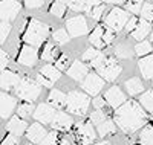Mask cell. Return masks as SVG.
<instances>
[{
	"instance_id": "cell-54",
	"label": "cell",
	"mask_w": 153,
	"mask_h": 145,
	"mask_svg": "<svg viewBox=\"0 0 153 145\" xmlns=\"http://www.w3.org/2000/svg\"><path fill=\"white\" fill-rule=\"evenodd\" d=\"M152 81H153V80H152ZM152 86H153V83H152Z\"/></svg>"
},
{
	"instance_id": "cell-14",
	"label": "cell",
	"mask_w": 153,
	"mask_h": 145,
	"mask_svg": "<svg viewBox=\"0 0 153 145\" xmlns=\"http://www.w3.org/2000/svg\"><path fill=\"white\" fill-rule=\"evenodd\" d=\"M54 116H55V109L52 107L51 104H40L38 107L35 109L34 112V118L40 122V124H51L54 119Z\"/></svg>"
},
{
	"instance_id": "cell-8",
	"label": "cell",
	"mask_w": 153,
	"mask_h": 145,
	"mask_svg": "<svg viewBox=\"0 0 153 145\" xmlns=\"http://www.w3.org/2000/svg\"><path fill=\"white\" fill-rule=\"evenodd\" d=\"M127 21H129V12L121 8H112L109 14L104 18V23L107 28H110L113 32H120L126 28Z\"/></svg>"
},
{
	"instance_id": "cell-52",
	"label": "cell",
	"mask_w": 153,
	"mask_h": 145,
	"mask_svg": "<svg viewBox=\"0 0 153 145\" xmlns=\"http://www.w3.org/2000/svg\"><path fill=\"white\" fill-rule=\"evenodd\" d=\"M57 2H61V3H65V5H68L71 0H57Z\"/></svg>"
},
{
	"instance_id": "cell-42",
	"label": "cell",
	"mask_w": 153,
	"mask_h": 145,
	"mask_svg": "<svg viewBox=\"0 0 153 145\" xmlns=\"http://www.w3.org/2000/svg\"><path fill=\"white\" fill-rule=\"evenodd\" d=\"M141 17L147 21H153V5L152 3H144L143 5V9H141Z\"/></svg>"
},
{
	"instance_id": "cell-3",
	"label": "cell",
	"mask_w": 153,
	"mask_h": 145,
	"mask_svg": "<svg viewBox=\"0 0 153 145\" xmlns=\"http://www.w3.org/2000/svg\"><path fill=\"white\" fill-rule=\"evenodd\" d=\"M91 105V98L87 93L80 90H72L68 93V102H66V109L71 115L76 116H83L87 113V109Z\"/></svg>"
},
{
	"instance_id": "cell-20",
	"label": "cell",
	"mask_w": 153,
	"mask_h": 145,
	"mask_svg": "<svg viewBox=\"0 0 153 145\" xmlns=\"http://www.w3.org/2000/svg\"><path fill=\"white\" fill-rule=\"evenodd\" d=\"M6 130L9 131L11 135H16V136H22L23 133H26V130H28V124L25 122L22 118L19 116H14V118H11V119L8 121L6 124Z\"/></svg>"
},
{
	"instance_id": "cell-49",
	"label": "cell",
	"mask_w": 153,
	"mask_h": 145,
	"mask_svg": "<svg viewBox=\"0 0 153 145\" xmlns=\"http://www.w3.org/2000/svg\"><path fill=\"white\" fill-rule=\"evenodd\" d=\"M37 83L40 84V86H45V87H52V84H51L49 81H46V80H45V78H43L40 73L37 75Z\"/></svg>"
},
{
	"instance_id": "cell-22",
	"label": "cell",
	"mask_w": 153,
	"mask_h": 145,
	"mask_svg": "<svg viewBox=\"0 0 153 145\" xmlns=\"http://www.w3.org/2000/svg\"><path fill=\"white\" fill-rule=\"evenodd\" d=\"M40 145H71V139L68 136L60 135V131H51L40 142Z\"/></svg>"
},
{
	"instance_id": "cell-5",
	"label": "cell",
	"mask_w": 153,
	"mask_h": 145,
	"mask_svg": "<svg viewBox=\"0 0 153 145\" xmlns=\"http://www.w3.org/2000/svg\"><path fill=\"white\" fill-rule=\"evenodd\" d=\"M74 138L80 145H92L97 139V131L91 121H78L74 125Z\"/></svg>"
},
{
	"instance_id": "cell-38",
	"label": "cell",
	"mask_w": 153,
	"mask_h": 145,
	"mask_svg": "<svg viewBox=\"0 0 153 145\" xmlns=\"http://www.w3.org/2000/svg\"><path fill=\"white\" fill-rule=\"evenodd\" d=\"M52 37H54V41L57 44H66L71 40V35H69V32L66 29H57L52 34Z\"/></svg>"
},
{
	"instance_id": "cell-44",
	"label": "cell",
	"mask_w": 153,
	"mask_h": 145,
	"mask_svg": "<svg viewBox=\"0 0 153 145\" xmlns=\"http://www.w3.org/2000/svg\"><path fill=\"white\" fill-rule=\"evenodd\" d=\"M0 145H20V138L9 133V135H6L2 139V144H0Z\"/></svg>"
},
{
	"instance_id": "cell-25",
	"label": "cell",
	"mask_w": 153,
	"mask_h": 145,
	"mask_svg": "<svg viewBox=\"0 0 153 145\" xmlns=\"http://www.w3.org/2000/svg\"><path fill=\"white\" fill-rule=\"evenodd\" d=\"M98 3H100L98 0H71L68 3V8H71L72 11H76V12H80V11L89 12Z\"/></svg>"
},
{
	"instance_id": "cell-2",
	"label": "cell",
	"mask_w": 153,
	"mask_h": 145,
	"mask_svg": "<svg viewBox=\"0 0 153 145\" xmlns=\"http://www.w3.org/2000/svg\"><path fill=\"white\" fill-rule=\"evenodd\" d=\"M49 32H51V29H49L48 24L42 23L40 20L32 18L31 21H28V26L23 32V41L28 46L38 47L48 40Z\"/></svg>"
},
{
	"instance_id": "cell-28",
	"label": "cell",
	"mask_w": 153,
	"mask_h": 145,
	"mask_svg": "<svg viewBox=\"0 0 153 145\" xmlns=\"http://www.w3.org/2000/svg\"><path fill=\"white\" fill-rule=\"evenodd\" d=\"M60 58V52H58V47L52 43H46L43 50H42V60L45 61H57Z\"/></svg>"
},
{
	"instance_id": "cell-24",
	"label": "cell",
	"mask_w": 153,
	"mask_h": 145,
	"mask_svg": "<svg viewBox=\"0 0 153 145\" xmlns=\"http://www.w3.org/2000/svg\"><path fill=\"white\" fill-rule=\"evenodd\" d=\"M138 67L141 70V75L146 80H153V54L143 57L138 63Z\"/></svg>"
},
{
	"instance_id": "cell-40",
	"label": "cell",
	"mask_w": 153,
	"mask_h": 145,
	"mask_svg": "<svg viewBox=\"0 0 153 145\" xmlns=\"http://www.w3.org/2000/svg\"><path fill=\"white\" fill-rule=\"evenodd\" d=\"M100 55H101V50H100V49H97V47H89L84 54H83V60L91 64V63H92L94 60H97Z\"/></svg>"
},
{
	"instance_id": "cell-23",
	"label": "cell",
	"mask_w": 153,
	"mask_h": 145,
	"mask_svg": "<svg viewBox=\"0 0 153 145\" xmlns=\"http://www.w3.org/2000/svg\"><path fill=\"white\" fill-rule=\"evenodd\" d=\"M150 34H152V24H150V21L141 18L138 21V26L135 28V31L132 32V37L135 38V40H138V41H143V40H146V37L150 35Z\"/></svg>"
},
{
	"instance_id": "cell-17",
	"label": "cell",
	"mask_w": 153,
	"mask_h": 145,
	"mask_svg": "<svg viewBox=\"0 0 153 145\" xmlns=\"http://www.w3.org/2000/svg\"><path fill=\"white\" fill-rule=\"evenodd\" d=\"M16 104L17 101L14 96L8 93H0V118H3V119L9 118L16 109Z\"/></svg>"
},
{
	"instance_id": "cell-30",
	"label": "cell",
	"mask_w": 153,
	"mask_h": 145,
	"mask_svg": "<svg viewBox=\"0 0 153 145\" xmlns=\"http://www.w3.org/2000/svg\"><path fill=\"white\" fill-rule=\"evenodd\" d=\"M115 55L120 60H129L135 55V50L130 49V46H127L126 43H120L117 47H115Z\"/></svg>"
},
{
	"instance_id": "cell-11",
	"label": "cell",
	"mask_w": 153,
	"mask_h": 145,
	"mask_svg": "<svg viewBox=\"0 0 153 145\" xmlns=\"http://www.w3.org/2000/svg\"><path fill=\"white\" fill-rule=\"evenodd\" d=\"M66 31L69 32L71 37L86 35L89 32V26H87L86 18L83 16H75V17L68 18V21H66Z\"/></svg>"
},
{
	"instance_id": "cell-1",
	"label": "cell",
	"mask_w": 153,
	"mask_h": 145,
	"mask_svg": "<svg viewBox=\"0 0 153 145\" xmlns=\"http://www.w3.org/2000/svg\"><path fill=\"white\" fill-rule=\"evenodd\" d=\"M143 105L130 99L126 101L121 107H118L115 110L113 115V121L120 127L121 131L124 133H135V131L141 130V127L147 125V113L144 112V109H141Z\"/></svg>"
},
{
	"instance_id": "cell-36",
	"label": "cell",
	"mask_w": 153,
	"mask_h": 145,
	"mask_svg": "<svg viewBox=\"0 0 153 145\" xmlns=\"http://www.w3.org/2000/svg\"><path fill=\"white\" fill-rule=\"evenodd\" d=\"M106 119H109V118H107V115H106V112H104L103 109L94 110V112L91 113V116H89V121H91L94 125H100L101 122H104Z\"/></svg>"
},
{
	"instance_id": "cell-46",
	"label": "cell",
	"mask_w": 153,
	"mask_h": 145,
	"mask_svg": "<svg viewBox=\"0 0 153 145\" xmlns=\"http://www.w3.org/2000/svg\"><path fill=\"white\" fill-rule=\"evenodd\" d=\"M138 21H139V20H138L136 17H130V18H129V21H127V24H126V28H124V31H126L127 34H129V32L132 34V32L135 31V28H136V26H138Z\"/></svg>"
},
{
	"instance_id": "cell-12",
	"label": "cell",
	"mask_w": 153,
	"mask_h": 145,
	"mask_svg": "<svg viewBox=\"0 0 153 145\" xmlns=\"http://www.w3.org/2000/svg\"><path fill=\"white\" fill-rule=\"evenodd\" d=\"M104 99H106V102L110 105L112 109L117 110L118 107H121V105L126 102V95H124V92L118 86H112L104 93Z\"/></svg>"
},
{
	"instance_id": "cell-19",
	"label": "cell",
	"mask_w": 153,
	"mask_h": 145,
	"mask_svg": "<svg viewBox=\"0 0 153 145\" xmlns=\"http://www.w3.org/2000/svg\"><path fill=\"white\" fill-rule=\"evenodd\" d=\"M68 75L71 78H74V80L76 81H83L84 78L89 75V69H87V66L83 63V61H74L71 64V67L68 69Z\"/></svg>"
},
{
	"instance_id": "cell-34",
	"label": "cell",
	"mask_w": 153,
	"mask_h": 145,
	"mask_svg": "<svg viewBox=\"0 0 153 145\" xmlns=\"http://www.w3.org/2000/svg\"><path fill=\"white\" fill-rule=\"evenodd\" d=\"M139 104L149 112H153V90H147L139 96Z\"/></svg>"
},
{
	"instance_id": "cell-15",
	"label": "cell",
	"mask_w": 153,
	"mask_h": 145,
	"mask_svg": "<svg viewBox=\"0 0 153 145\" xmlns=\"http://www.w3.org/2000/svg\"><path fill=\"white\" fill-rule=\"evenodd\" d=\"M51 125L55 131H69L74 127V119L65 112H57Z\"/></svg>"
},
{
	"instance_id": "cell-9",
	"label": "cell",
	"mask_w": 153,
	"mask_h": 145,
	"mask_svg": "<svg viewBox=\"0 0 153 145\" xmlns=\"http://www.w3.org/2000/svg\"><path fill=\"white\" fill-rule=\"evenodd\" d=\"M81 89L89 96H97L104 89V80L98 73H89L81 81Z\"/></svg>"
},
{
	"instance_id": "cell-10",
	"label": "cell",
	"mask_w": 153,
	"mask_h": 145,
	"mask_svg": "<svg viewBox=\"0 0 153 145\" xmlns=\"http://www.w3.org/2000/svg\"><path fill=\"white\" fill-rule=\"evenodd\" d=\"M22 6L17 0H0V20L2 21H12L20 12Z\"/></svg>"
},
{
	"instance_id": "cell-31",
	"label": "cell",
	"mask_w": 153,
	"mask_h": 145,
	"mask_svg": "<svg viewBox=\"0 0 153 145\" xmlns=\"http://www.w3.org/2000/svg\"><path fill=\"white\" fill-rule=\"evenodd\" d=\"M139 144L141 145H153V125L147 124L139 133Z\"/></svg>"
},
{
	"instance_id": "cell-35",
	"label": "cell",
	"mask_w": 153,
	"mask_h": 145,
	"mask_svg": "<svg viewBox=\"0 0 153 145\" xmlns=\"http://www.w3.org/2000/svg\"><path fill=\"white\" fill-rule=\"evenodd\" d=\"M34 109L35 107H34L32 102H23V104L19 105V109H17V116L22 118V119H25V118L34 115V112H35Z\"/></svg>"
},
{
	"instance_id": "cell-18",
	"label": "cell",
	"mask_w": 153,
	"mask_h": 145,
	"mask_svg": "<svg viewBox=\"0 0 153 145\" xmlns=\"http://www.w3.org/2000/svg\"><path fill=\"white\" fill-rule=\"evenodd\" d=\"M26 138L29 139V142H32V144H40L45 138H46V135H48V131L45 130V127L40 124V122H35V124H32V125H29L28 127V130H26Z\"/></svg>"
},
{
	"instance_id": "cell-51",
	"label": "cell",
	"mask_w": 153,
	"mask_h": 145,
	"mask_svg": "<svg viewBox=\"0 0 153 145\" xmlns=\"http://www.w3.org/2000/svg\"><path fill=\"white\" fill-rule=\"evenodd\" d=\"M94 145H110V142H98V144H94Z\"/></svg>"
},
{
	"instance_id": "cell-26",
	"label": "cell",
	"mask_w": 153,
	"mask_h": 145,
	"mask_svg": "<svg viewBox=\"0 0 153 145\" xmlns=\"http://www.w3.org/2000/svg\"><path fill=\"white\" fill-rule=\"evenodd\" d=\"M124 87L127 90V93H129L130 96H135V95H141L144 93V84L143 81L139 80V78H130V80H127L124 83Z\"/></svg>"
},
{
	"instance_id": "cell-47",
	"label": "cell",
	"mask_w": 153,
	"mask_h": 145,
	"mask_svg": "<svg viewBox=\"0 0 153 145\" xmlns=\"http://www.w3.org/2000/svg\"><path fill=\"white\" fill-rule=\"evenodd\" d=\"M25 5H26V8L29 9H37V8H42L45 0H23Z\"/></svg>"
},
{
	"instance_id": "cell-53",
	"label": "cell",
	"mask_w": 153,
	"mask_h": 145,
	"mask_svg": "<svg viewBox=\"0 0 153 145\" xmlns=\"http://www.w3.org/2000/svg\"><path fill=\"white\" fill-rule=\"evenodd\" d=\"M150 43H152V44H153V32H152V34H150Z\"/></svg>"
},
{
	"instance_id": "cell-4",
	"label": "cell",
	"mask_w": 153,
	"mask_h": 145,
	"mask_svg": "<svg viewBox=\"0 0 153 145\" xmlns=\"http://www.w3.org/2000/svg\"><path fill=\"white\" fill-rule=\"evenodd\" d=\"M40 92H42V86L37 81H32L31 78H22L16 89V95L26 102H34L40 96Z\"/></svg>"
},
{
	"instance_id": "cell-32",
	"label": "cell",
	"mask_w": 153,
	"mask_h": 145,
	"mask_svg": "<svg viewBox=\"0 0 153 145\" xmlns=\"http://www.w3.org/2000/svg\"><path fill=\"white\" fill-rule=\"evenodd\" d=\"M152 50H153V44H152L149 40H143V41H139V43L135 46V54L139 55L141 58L150 55Z\"/></svg>"
},
{
	"instance_id": "cell-43",
	"label": "cell",
	"mask_w": 153,
	"mask_h": 145,
	"mask_svg": "<svg viewBox=\"0 0 153 145\" xmlns=\"http://www.w3.org/2000/svg\"><path fill=\"white\" fill-rule=\"evenodd\" d=\"M11 32V24L6 23V21H2L0 20V44L6 41V38Z\"/></svg>"
},
{
	"instance_id": "cell-21",
	"label": "cell",
	"mask_w": 153,
	"mask_h": 145,
	"mask_svg": "<svg viewBox=\"0 0 153 145\" xmlns=\"http://www.w3.org/2000/svg\"><path fill=\"white\" fill-rule=\"evenodd\" d=\"M48 101H49V104L52 105L54 109H66L68 95H65L58 89H52L51 93H49V96H48Z\"/></svg>"
},
{
	"instance_id": "cell-6",
	"label": "cell",
	"mask_w": 153,
	"mask_h": 145,
	"mask_svg": "<svg viewBox=\"0 0 153 145\" xmlns=\"http://www.w3.org/2000/svg\"><path fill=\"white\" fill-rule=\"evenodd\" d=\"M113 38H115V32L107 28V26L104 24H98L97 28L91 32V35H89V43H91L94 47L97 49H104L107 47L112 41H113Z\"/></svg>"
},
{
	"instance_id": "cell-33",
	"label": "cell",
	"mask_w": 153,
	"mask_h": 145,
	"mask_svg": "<svg viewBox=\"0 0 153 145\" xmlns=\"http://www.w3.org/2000/svg\"><path fill=\"white\" fill-rule=\"evenodd\" d=\"M66 11H68V5L61 3V2H57V0H54V2L51 3V6H49V12H51L52 16L58 17V18L65 17Z\"/></svg>"
},
{
	"instance_id": "cell-41",
	"label": "cell",
	"mask_w": 153,
	"mask_h": 145,
	"mask_svg": "<svg viewBox=\"0 0 153 145\" xmlns=\"http://www.w3.org/2000/svg\"><path fill=\"white\" fill-rule=\"evenodd\" d=\"M71 58L68 57V55H60V58L55 61V67L58 69V70H68L69 67H71Z\"/></svg>"
},
{
	"instance_id": "cell-39",
	"label": "cell",
	"mask_w": 153,
	"mask_h": 145,
	"mask_svg": "<svg viewBox=\"0 0 153 145\" xmlns=\"http://www.w3.org/2000/svg\"><path fill=\"white\" fill-rule=\"evenodd\" d=\"M104 11H106V5L98 3V5H95L91 11L87 12V16L91 17V18H94V20H101V17H103V14H104Z\"/></svg>"
},
{
	"instance_id": "cell-13",
	"label": "cell",
	"mask_w": 153,
	"mask_h": 145,
	"mask_svg": "<svg viewBox=\"0 0 153 145\" xmlns=\"http://www.w3.org/2000/svg\"><path fill=\"white\" fill-rule=\"evenodd\" d=\"M17 61L22 64V66H26V67H34L38 61V52L34 46H23L20 54H19V58Z\"/></svg>"
},
{
	"instance_id": "cell-55",
	"label": "cell",
	"mask_w": 153,
	"mask_h": 145,
	"mask_svg": "<svg viewBox=\"0 0 153 145\" xmlns=\"http://www.w3.org/2000/svg\"><path fill=\"white\" fill-rule=\"evenodd\" d=\"M29 145H31V144H29Z\"/></svg>"
},
{
	"instance_id": "cell-45",
	"label": "cell",
	"mask_w": 153,
	"mask_h": 145,
	"mask_svg": "<svg viewBox=\"0 0 153 145\" xmlns=\"http://www.w3.org/2000/svg\"><path fill=\"white\" fill-rule=\"evenodd\" d=\"M9 64V57L5 50L0 49V72H3L6 70V66Z\"/></svg>"
},
{
	"instance_id": "cell-7",
	"label": "cell",
	"mask_w": 153,
	"mask_h": 145,
	"mask_svg": "<svg viewBox=\"0 0 153 145\" xmlns=\"http://www.w3.org/2000/svg\"><path fill=\"white\" fill-rule=\"evenodd\" d=\"M121 70H123L121 64L115 58H112V57H106L103 60V63H101L98 67H97L98 75L103 78L104 81H110V83L115 81L121 75Z\"/></svg>"
},
{
	"instance_id": "cell-48",
	"label": "cell",
	"mask_w": 153,
	"mask_h": 145,
	"mask_svg": "<svg viewBox=\"0 0 153 145\" xmlns=\"http://www.w3.org/2000/svg\"><path fill=\"white\" fill-rule=\"evenodd\" d=\"M92 104H94V107H95V109H104V104H107V102H106L104 98L97 96V98L92 101Z\"/></svg>"
},
{
	"instance_id": "cell-29",
	"label": "cell",
	"mask_w": 153,
	"mask_h": 145,
	"mask_svg": "<svg viewBox=\"0 0 153 145\" xmlns=\"http://www.w3.org/2000/svg\"><path fill=\"white\" fill-rule=\"evenodd\" d=\"M97 131L101 138H106V136H112L115 135L117 131V124L112 119H106L104 122H101L100 125H97Z\"/></svg>"
},
{
	"instance_id": "cell-16",
	"label": "cell",
	"mask_w": 153,
	"mask_h": 145,
	"mask_svg": "<svg viewBox=\"0 0 153 145\" xmlns=\"http://www.w3.org/2000/svg\"><path fill=\"white\" fill-rule=\"evenodd\" d=\"M22 78L19 76V73L11 72V70H3L0 73V89H3L6 92L9 90H16Z\"/></svg>"
},
{
	"instance_id": "cell-37",
	"label": "cell",
	"mask_w": 153,
	"mask_h": 145,
	"mask_svg": "<svg viewBox=\"0 0 153 145\" xmlns=\"http://www.w3.org/2000/svg\"><path fill=\"white\" fill-rule=\"evenodd\" d=\"M126 11L132 12V14H139L143 9V0H124Z\"/></svg>"
},
{
	"instance_id": "cell-50",
	"label": "cell",
	"mask_w": 153,
	"mask_h": 145,
	"mask_svg": "<svg viewBox=\"0 0 153 145\" xmlns=\"http://www.w3.org/2000/svg\"><path fill=\"white\" fill-rule=\"evenodd\" d=\"M124 0H104V3H110V5H120Z\"/></svg>"
},
{
	"instance_id": "cell-27",
	"label": "cell",
	"mask_w": 153,
	"mask_h": 145,
	"mask_svg": "<svg viewBox=\"0 0 153 145\" xmlns=\"http://www.w3.org/2000/svg\"><path fill=\"white\" fill-rule=\"evenodd\" d=\"M40 75L45 78L46 81H49L51 84H54L57 80H60L61 72L55 67V66H52V64H46V66H43V67L40 69Z\"/></svg>"
}]
</instances>
